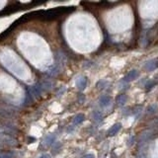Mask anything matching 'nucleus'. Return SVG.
Instances as JSON below:
<instances>
[{"label":"nucleus","instance_id":"obj_1","mask_svg":"<svg viewBox=\"0 0 158 158\" xmlns=\"http://www.w3.org/2000/svg\"><path fill=\"white\" fill-rule=\"evenodd\" d=\"M18 114V108L6 102H0V117L3 119H13Z\"/></svg>","mask_w":158,"mask_h":158},{"label":"nucleus","instance_id":"obj_2","mask_svg":"<svg viewBox=\"0 0 158 158\" xmlns=\"http://www.w3.org/2000/svg\"><path fill=\"white\" fill-rule=\"evenodd\" d=\"M17 131H18L17 126L10 123L9 121H0V132H4V134H8L14 136Z\"/></svg>","mask_w":158,"mask_h":158},{"label":"nucleus","instance_id":"obj_3","mask_svg":"<svg viewBox=\"0 0 158 158\" xmlns=\"http://www.w3.org/2000/svg\"><path fill=\"white\" fill-rule=\"evenodd\" d=\"M0 142L8 146H17L18 145V140L16 139L13 135H10L4 132H0Z\"/></svg>","mask_w":158,"mask_h":158},{"label":"nucleus","instance_id":"obj_4","mask_svg":"<svg viewBox=\"0 0 158 158\" xmlns=\"http://www.w3.org/2000/svg\"><path fill=\"white\" fill-rule=\"evenodd\" d=\"M55 141H56V135L55 134H47V136L44 137L43 142H42V146L45 148L52 147Z\"/></svg>","mask_w":158,"mask_h":158},{"label":"nucleus","instance_id":"obj_5","mask_svg":"<svg viewBox=\"0 0 158 158\" xmlns=\"http://www.w3.org/2000/svg\"><path fill=\"white\" fill-rule=\"evenodd\" d=\"M66 63V56L63 52H56L55 55V65L58 67V68H63V66L65 65Z\"/></svg>","mask_w":158,"mask_h":158},{"label":"nucleus","instance_id":"obj_6","mask_svg":"<svg viewBox=\"0 0 158 158\" xmlns=\"http://www.w3.org/2000/svg\"><path fill=\"white\" fill-rule=\"evenodd\" d=\"M143 68H144L146 71H153V70L158 68V58H153L150 59V60L146 61L143 65Z\"/></svg>","mask_w":158,"mask_h":158},{"label":"nucleus","instance_id":"obj_7","mask_svg":"<svg viewBox=\"0 0 158 158\" xmlns=\"http://www.w3.org/2000/svg\"><path fill=\"white\" fill-rule=\"evenodd\" d=\"M87 78L85 76H79V77L76 79V87L80 90V91H83V90H85V88L87 87Z\"/></svg>","mask_w":158,"mask_h":158},{"label":"nucleus","instance_id":"obj_8","mask_svg":"<svg viewBox=\"0 0 158 158\" xmlns=\"http://www.w3.org/2000/svg\"><path fill=\"white\" fill-rule=\"evenodd\" d=\"M138 75H139V72H138L136 69H132V70H131V71H129L128 74L125 76L123 82H125V83L131 82V81L134 80V79H136L138 77Z\"/></svg>","mask_w":158,"mask_h":158},{"label":"nucleus","instance_id":"obj_9","mask_svg":"<svg viewBox=\"0 0 158 158\" xmlns=\"http://www.w3.org/2000/svg\"><path fill=\"white\" fill-rule=\"evenodd\" d=\"M99 105L102 108H107L108 106L111 105V98L108 95H102L99 99Z\"/></svg>","mask_w":158,"mask_h":158},{"label":"nucleus","instance_id":"obj_10","mask_svg":"<svg viewBox=\"0 0 158 158\" xmlns=\"http://www.w3.org/2000/svg\"><path fill=\"white\" fill-rule=\"evenodd\" d=\"M121 129H122V124H120V123L115 124V125L111 126V129L108 131V135L109 136H114V135H116L120 131Z\"/></svg>","mask_w":158,"mask_h":158},{"label":"nucleus","instance_id":"obj_11","mask_svg":"<svg viewBox=\"0 0 158 158\" xmlns=\"http://www.w3.org/2000/svg\"><path fill=\"white\" fill-rule=\"evenodd\" d=\"M40 84H41L42 86V89H43V92H47L50 91V89L52 88V82L50 80H47V79H46V80H43L40 82Z\"/></svg>","mask_w":158,"mask_h":158},{"label":"nucleus","instance_id":"obj_12","mask_svg":"<svg viewBox=\"0 0 158 158\" xmlns=\"http://www.w3.org/2000/svg\"><path fill=\"white\" fill-rule=\"evenodd\" d=\"M59 72H60V68H58V67L55 64V65H52V67H50V68L47 69V75H49L50 77H55Z\"/></svg>","mask_w":158,"mask_h":158},{"label":"nucleus","instance_id":"obj_13","mask_svg":"<svg viewBox=\"0 0 158 158\" xmlns=\"http://www.w3.org/2000/svg\"><path fill=\"white\" fill-rule=\"evenodd\" d=\"M84 121H85V116L83 114H77L73 118V125L78 126V125H80V124H82Z\"/></svg>","mask_w":158,"mask_h":158},{"label":"nucleus","instance_id":"obj_14","mask_svg":"<svg viewBox=\"0 0 158 158\" xmlns=\"http://www.w3.org/2000/svg\"><path fill=\"white\" fill-rule=\"evenodd\" d=\"M92 118H93V120H94L96 123H101V122L103 121V115H102V113H101L100 111H97V110L93 111V113H92Z\"/></svg>","mask_w":158,"mask_h":158},{"label":"nucleus","instance_id":"obj_15","mask_svg":"<svg viewBox=\"0 0 158 158\" xmlns=\"http://www.w3.org/2000/svg\"><path fill=\"white\" fill-rule=\"evenodd\" d=\"M152 136V131H145L140 135V142H145Z\"/></svg>","mask_w":158,"mask_h":158},{"label":"nucleus","instance_id":"obj_16","mask_svg":"<svg viewBox=\"0 0 158 158\" xmlns=\"http://www.w3.org/2000/svg\"><path fill=\"white\" fill-rule=\"evenodd\" d=\"M116 102H117L119 106H124L126 103V96L125 94L119 95L117 99H116Z\"/></svg>","mask_w":158,"mask_h":158},{"label":"nucleus","instance_id":"obj_17","mask_svg":"<svg viewBox=\"0 0 158 158\" xmlns=\"http://www.w3.org/2000/svg\"><path fill=\"white\" fill-rule=\"evenodd\" d=\"M16 153L14 151L0 152V158H15Z\"/></svg>","mask_w":158,"mask_h":158},{"label":"nucleus","instance_id":"obj_18","mask_svg":"<svg viewBox=\"0 0 158 158\" xmlns=\"http://www.w3.org/2000/svg\"><path fill=\"white\" fill-rule=\"evenodd\" d=\"M108 85H109V82H108V81L102 79V80L98 81L97 84H96V87H97L98 89H100V90H103V89H105L106 87H108Z\"/></svg>","mask_w":158,"mask_h":158},{"label":"nucleus","instance_id":"obj_19","mask_svg":"<svg viewBox=\"0 0 158 158\" xmlns=\"http://www.w3.org/2000/svg\"><path fill=\"white\" fill-rule=\"evenodd\" d=\"M157 110H158V106L156 104H151V105L148 106V108L146 109V113H147L148 115H153L157 112Z\"/></svg>","mask_w":158,"mask_h":158},{"label":"nucleus","instance_id":"obj_20","mask_svg":"<svg viewBox=\"0 0 158 158\" xmlns=\"http://www.w3.org/2000/svg\"><path fill=\"white\" fill-rule=\"evenodd\" d=\"M60 148H61V143L58 142V141H55L53 143V145L52 146V154H57L59 151H60Z\"/></svg>","mask_w":158,"mask_h":158},{"label":"nucleus","instance_id":"obj_21","mask_svg":"<svg viewBox=\"0 0 158 158\" xmlns=\"http://www.w3.org/2000/svg\"><path fill=\"white\" fill-rule=\"evenodd\" d=\"M155 84H156V81H154V80L148 81V83L145 85V87H146V90H147V91H149V90H150V89L153 88V86L155 85Z\"/></svg>","mask_w":158,"mask_h":158},{"label":"nucleus","instance_id":"obj_22","mask_svg":"<svg viewBox=\"0 0 158 158\" xmlns=\"http://www.w3.org/2000/svg\"><path fill=\"white\" fill-rule=\"evenodd\" d=\"M65 91H66V88L64 86H62V87H60V89L58 90V92L56 93V96H57V97H61V96H62L64 93H65Z\"/></svg>","mask_w":158,"mask_h":158},{"label":"nucleus","instance_id":"obj_23","mask_svg":"<svg viewBox=\"0 0 158 158\" xmlns=\"http://www.w3.org/2000/svg\"><path fill=\"white\" fill-rule=\"evenodd\" d=\"M141 112H142V108L141 107H136V108H134V114L136 116V117H138L140 114H141Z\"/></svg>","mask_w":158,"mask_h":158},{"label":"nucleus","instance_id":"obj_24","mask_svg":"<svg viewBox=\"0 0 158 158\" xmlns=\"http://www.w3.org/2000/svg\"><path fill=\"white\" fill-rule=\"evenodd\" d=\"M39 158H52V156H50V154L44 153V154H42L41 156H40Z\"/></svg>","mask_w":158,"mask_h":158},{"label":"nucleus","instance_id":"obj_25","mask_svg":"<svg viewBox=\"0 0 158 158\" xmlns=\"http://www.w3.org/2000/svg\"><path fill=\"white\" fill-rule=\"evenodd\" d=\"M83 158H95V156L93 154L91 153H89V154H86V155H84V157Z\"/></svg>","mask_w":158,"mask_h":158},{"label":"nucleus","instance_id":"obj_26","mask_svg":"<svg viewBox=\"0 0 158 158\" xmlns=\"http://www.w3.org/2000/svg\"><path fill=\"white\" fill-rule=\"evenodd\" d=\"M155 78H156V80H158V74L156 75V77H155Z\"/></svg>","mask_w":158,"mask_h":158}]
</instances>
